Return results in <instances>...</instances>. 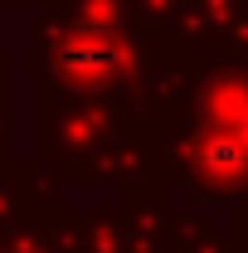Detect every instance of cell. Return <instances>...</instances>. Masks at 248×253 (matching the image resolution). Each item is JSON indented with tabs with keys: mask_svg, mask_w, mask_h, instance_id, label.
Listing matches in <instances>:
<instances>
[{
	"mask_svg": "<svg viewBox=\"0 0 248 253\" xmlns=\"http://www.w3.org/2000/svg\"><path fill=\"white\" fill-rule=\"evenodd\" d=\"M126 49L122 39L112 34V25L102 20H63L54 30V44H49V63L63 83H78V88H93V83H107L117 68H122Z\"/></svg>",
	"mask_w": 248,
	"mask_h": 253,
	"instance_id": "cell-1",
	"label": "cell"
},
{
	"mask_svg": "<svg viewBox=\"0 0 248 253\" xmlns=\"http://www.w3.org/2000/svg\"><path fill=\"white\" fill-rule=\"evenodd\" d=\"M195 161H200V170H209L219 180L248 170V97L244 93H234V88L224 93V102L209 117V131L195 141Z\"/></svg>",
	"mask_w": 248,
	"mask_h": 253,
	"instance_id": "cell-2",
	"label": "cell"
}]
</instances>
